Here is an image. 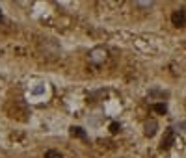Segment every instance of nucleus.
Listing matches in <instances>:
<instances>
[{"label": "nucleus", "instance_id": "nucleus-4", "mask_svg": "<svg viewBox=\"0 0 186 158\" xmlns=\"http://www.w3.org/2000/svg\"><path fill=\"white\" fill-rule=\"evenodd\" d=\"M153 110L156 112V114H166V112H168V106L162 104V102H156V104H153Z\"/></svg>", "mask_w": 186, "mask_h": 158}, {"label": "nucleus", "instance_id": "nucleus-7", "mask_svg": "<svg viewBox=\"0 0 186 158\" xmlns=\"http://www.w3.org/2000/svg\"><path fill=\"white\" fill-rule=\"evenodd\" d=\"M119 128H121V127H119L117 123H112V125H110V132H112V134H115V132H119Z\"/></svg>", "mask_w": 186, "mask_h": 158}, {"label": "nucleus", "instance_id": "nucleus-8", "mask_svg": "<svg viewBox=\"0 0 186 158\" xmlns=\"http://www.w3.org/2000/svg\"><path fill=\"white\" fill-rule=\"evenodd\" d=\"M0 19H2V9H0Z\"/></svg>", "mask_w": 186, "mask_h": 158}, {"label": "nucleus", "instance_id": "nucleus-2", "mask_svg": "<svg viewBox=\"0 0 186 158\" xmlns=\"http://www.w3.org/2000/svg\"><path fill=\"white\" fill-rule=\"evenodd\" d=\"M154 132H156V123L154 121H151V123H147L145 125V136H154Z\"/></svg>", "mask_w": 186, "mask_h": 158}, {"label": "nucleus", "instance_id": "nucleus-3", "mask_svg": "<svg viewBox=\"0 0 186 158\" xmlns=\"http://www.w3.org/2000/svg\"><path fill=\"white\" fill-rule=\"evenodd\" d=\"M71 136H75V138H86V130L80 128V127H73L71 128Z\"/></svg>", "mask_w": 186, "mask_h": 158}, {"label": "nucleus", "instance_id": "nucleus-5", "mask_svg": "<svg viewBox=\"0 0 186 158\" xmlns=\"http://www.w3.org/2000/svg\"><path fill=\"white\" fill-rule=\"evenodd\" d=\"M45 158H61V154H60L58 151L50 149V151H46V152H45Z\"/></svg>", "mask_w": 186, "mask_h": 158}, {"label": "nucleus", "instance_id": "nucleus-1", "mask_svg": "<svg viewBox=\"0 0 186 158\" xmlns=\"http://www.w3.org/2000/svg\"><path fill=\"white\" fill-rule=\"evenodd\" d=\"M171 22H173L175 26H184V24H186V11H184V9L175 11V13L171 15Z\"/></svg>", "mask_w": 186, "mask_h": 158}, {"label": "nucleus", "instance_id": "nucleus-6", "mask_svg": "<svg viewBox=\"0 0 186 158\" xmlns=\"http://www.w3.org/2000/svg\"><path fill=\"white\" fill-rule=\"evenodd\" d=\"M171 140H173V132H169V134H168V138L162 141V147H169V145H171Z\"/></svg>", "mask_w": 186, "mask_h": 158}]
</instances>
